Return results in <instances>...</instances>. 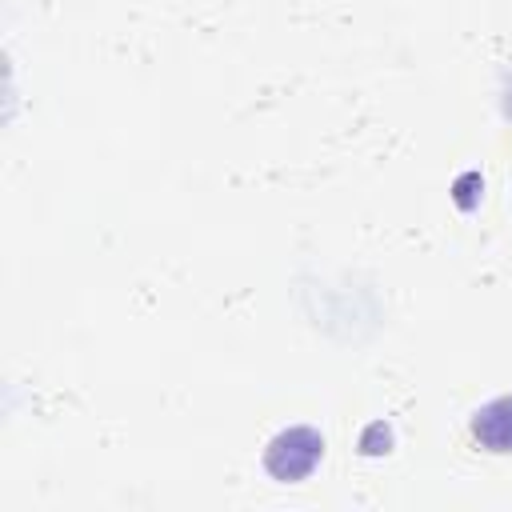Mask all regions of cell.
<instances>
[{
    "label": "cell",
    "instance_id": "cell-1",
    "mask_svg": "<svg viewBox=\"0 0 512 512\" xmlns=\"http://www.w3.org/2000/svg\"><path fill=\"white\" fill-rule=\"evenodd\" d=\"M320 456H324V440H320V432L296 424V428L280 432V436L268 444V452H264V468H268L276 480L292 484V480H304V476L320 464Z\"/></svg>",
    "mask_w": 512,
    "mask_h": 512
},
{
    "label": "cell",
    "instance_id": "cell-2",
    "mask_svg": "<svg viewBox=\"0 0 512 512\" xmlns=\"http://www.w3.org/2000/svg\"><path fill=\"white\" fill-rule=\"evenodd\" d=\"M472 436H476L488 452H512V396L488 400V404L472 416Z\"/></svg>",
    "mask_w": 512,
    "mask_h": 512
}]
</instances>
